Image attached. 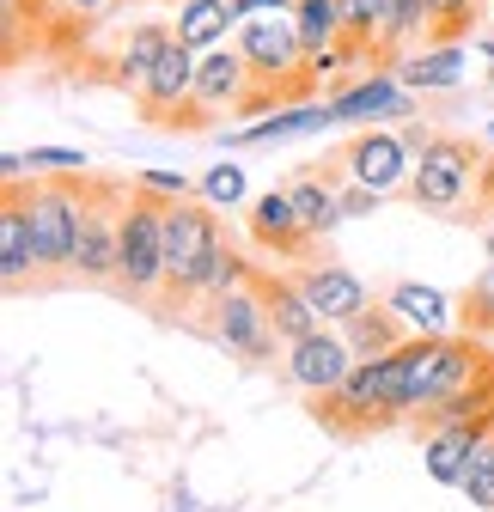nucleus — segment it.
I'll return each instance as SVG.
<instances>
[{
	"instance_id": "nucleus-8",
	"label": "nucleus",
	"mask_w": 494,
	"mask_h": 512,
	"mask_svg": "<svg viewBox=\"0 0 494 512\" xmlns=\"http://www.w3.org/2000/svg\"><path fill=\"white\" fill-rule=\"evenodd\" d=\"M409 141L403 135H385V128H360V135L342 147V177L348 183H366L379 189V196H391V189H409Z\"/></svg>"
},
{
	"instance_id": "nucleus-28",
	"label": "nucleus",
	"mask_w": 494,
	"mask_h": 512,
	"mask_svg": "<svg viewBox=\"0 0 494 512\" xmlns=\"http://www.w3.org/2000/svg\"><path fill=\"white\" fill-rule=\"evenodd\" d=\"M464 311H470V330H494V269H482V275L470 281Z\"/></svg>"
},
{
	"instance_id": "nucleus-29",
	"label": "nucleus",
	"mask_w": 494,
	"mask_h": 512,
	"mask_svg": "<svg viewBox=\"0 0 494 512\" xmlns=\"http://www.w3.org/2000/svg\"><path fill=\"white\" fill-rule=\"evenodd\" d=\"M110 7H116V0H55V13H61V25H80V31H86L92 19H104Z\"/></svg>"
},
{
	"instance_id": "nucleus-18",
	"label": "nucleus",
	"mask_w": 494,
	"mask_h": 512,
	"mask_svg": "<svg viewBox=\"0 0 494 512\" xmlns=\"http://www.w3.org/2000/svg\"><path fill=\"white\" fill-rule=\"evenodd\" d=\"M385 305L403 317V330H409V336H446V317H452V305H446V293H440V287L397 281V287L385 293Z\"/></svg>"
},
{
	"instance_id": "nucleus-15",
	"label": "nucleus",
	"mask_w": 494,
	"mask_h": 512,
	"mask_svg": "<svg viewBox=\"0 0 494 512\" xmlns=\"http://www.w3.org/2000/svg\"><path fill=\"white\" fill-rule=\"evenodd\" d=\"M257 293H263V305H269V324H275V336H281V342H305V336L330 330L324 317H318V305L305 299V287H299V281H275V275H263V281H257Z\"/></svg>"
},
{
	"instance_id": "nucleus-36",
	"label": "nucleus",
	"mask_w": 494,
	"mask_h": 512,
	"mask_svg": "<svg viewBox=\"0 0 494 512\" xmlns=\"http://www.w3.org/2000/svg\"><path fill=\"white\" fill-rule=\"evenodd\" d=\"M482 55H488V61H494V43H482ZM488 80H494V74H488Z\"/></svg>"
},
{
	"instance_id": "nucleus-10",
	"label": "nucleus",
	"mask_w": 494,
	"mask_h": 512,
	"mask_svg": "<svg viewBox=\"0 0 494 512\" xmlns=\"http://www.w3.org/2000/svg\"><path fill=\"white\" fill-rule=\"evenodd\" d=\"M244 98H251V61H244V49H238V43L202 49V61H196V104H190V116L244 110Z\"/></svg>"
},
{
	"instance_id": "nucleus-35",
	"label": "nucleus",
	"mask_w": 494,
	"mask_h": 512,
	"mask_svg": "<svg viewBox=\"0 0 494 512\" xmlns=\"http://www.w3.org/2000/svg\"><path fill=\"white\" fill-rule=\"evenodd\" d=\"M116 7H147V0H116Z\"/></svg>"
},
{
	"instance_id": "nucleus-33",
	"label": "nucleus",
	"mask_w": 494,
	"mask_h": 512,
	"mask_svg": "<svg viewBox=\"0 0 494 512\" xmlns=\"http://www.w3.org/2000/svg\"><path fill=\"white\" fill-rule=\"evenodd\" d=\"M476 196H482V214L494 220V159L482 165V183H476Z\"/></svg>"
},
{
	"instance_id": "nucleus-23",
	"label": "nucleus",
	"mask_w": 494,
	"mask_h": 512,
	"mask_svg": "<svg viewBox=\"0 0 494 512\" xmlns=\"http://www.w3.org/2000/svg\"><path fill=\"white\" fill-rule=\"evenodd\" d=\"M342 336H348L354 360H373V354H391V348H403V342H409L403 317H397L391 305H385V311H373V305H366L360 317H348V324H342Z\"/></svg>"
},
{
	"instance_id": "nucleus-12",
	"label": "nucleus",
	"mask_w": 494,
	"mask_h": 512,
	"mask_svg": "<svg viewBox=\"0 0 494 512\" xmlns=\"http://www.w3.org/2000/svg\"><path fill=\"white\" fill-rule=\"evenodd\" d=\"M324 104H330V116H336V122H366V116H397V110H409V98H403V80H397V74H360V80L336 86Z\"/></svg>"
},
{
	"instance_id": "nucleus-3",
	"label": "nucleus",
	"mask_w": 494,
	"mask_h": 512,
	"mask_svg": "<svg viewBox=\"0 0 494 512\" xmlns=\"http://www.w3.org/2000/svg\"><path fill=\"white\" fill-rule=\"evenodd\" d=\"M482 153L458 135H434L421 153H415V171H409V202L427 208V214H452L464 208V196L482 183Z\"/></svg>"
},
{
	"instance_id": "nucleus-25",
	"label": "nucleus",
	"mask_w": 494,
	"mask_h": 512,
	"mask_svg": "<svg viewBox=\"0 0 494 512\" xmlns=\"http://www.w3.org/2000/svg\"><path fill=\"white\" fill-rule=\"evenodd\" d=\"M470 25H476V0H427V37H421V49L464 43Z\"/></svg>"
},
{
	"instance_id": "nucleus-7",
	"label": "nucleus",
	"mask_w": 494,
	"mask_h": 512,
	"mask_svg": "<svg viewBox=\"0 0 494 512\" xmlns=\"http://www.w3.org/2000/svg\"><path fill=\"white\" fill-rule=\"evenodd\" d=\"M214 336L238 354V360H269L275 354V324H269V305H263V293H257V281H244V287H232V293H220L214 299Z\"/></svg>"
},
{
	"instance_id": "nucleus-13",
	"label": "nucleus",
	"mask_w": 494,
	"mask_h": 512,
	"mask_svg": "<svg viewBox=\"0 0 494 512\" xmlns=\"http://www.w3.org/2000/svg\"><path fill=\"white\" fill-rule=\"evenodd\" d=\"M251 238L263 250H275V256H299L305 244H312V232H305V220H299L287 189H269V196L251 202Z\"/></svg>"
},
{
	"instance_id": "nucleus-14",
	"label": "nucleus",
	"mask_w": 494,
	"mask_h": 512,
	"mask_svg": "<svg viewBox=\"0 0 494 512\" xmlns=\"http://www.w3.org/2000/svg\"><path fill=\"white\" fill-rule=\"evenodd\" d=\"M488 421H446V427H427V476L446 482V488H464V470H470V452L482 445Z\"/></svg>"
},
{
	"instance_id": "nucleus-24",
	"label": "nucleus",
	"mask_w": 494,
	"mask_h": 512,
	"mask_svg": "<svg viewBox=\"0 0 494 512\" xmlns=\"http://www.w3.org/2000/svg\"><path fill=\"white\" fill-rule=\"evenodd\" d=\"M293 25H299L305 49L342 43V0H293Z\"/></svg>"
},
{
	"instance_id": "nucleus-5",
	"label": "nucleus",
	"mask_w": 494,
	"mask_h": 512,
	"mask_svg": "<svg viewBox=\"0 0 494 512\" xmlns=\"http://www.w3.org/2000/svg\"><path fill=\"white\" fill-rule=\"evenodd\" d=\"M122 196L116 183L86 177V214H80V244H74V275L86 281H116V250H122Z\"/></svg>"
},
{
	"instance_id": "nucleus-26",
	"label": "nucleus",
	"mask_w": 494,
	"mask_h": 512,
	"mask_svg": "<svg viewBox=\"0 0 494 512\" xmlns=\"http://www.w3.org/2000/svg\"><path fill=\"white\" fill-rule=\"evenodd\" d=\"M464 494H470V506H488V512H494V427L482 433V445L470 452V470H464Z\"/></svg>"
},
{
	"instance_id": "nucleus-4",
	"label": "nucleus",
	"mask_w": 494,
	"mask_h": 512,
	"mask_svg": "<svg viewBox=\"0 0 494 512\" xmlns=\"http://www.w3.org/2000/svg\"><path fill=\"white\" fill-rule=\"evenodd\" d=\"M80 214H86V171H55V177L31 183V232H37L43 269H74Z\"/></svg>"
},
{
	"instance_id": "nucleus-17",
	"label": "nucleus",
	"mask_w": 494,
	"mask_h": 512,
	"mask_svg": "<svg viewBox=\"0 0 494 512\" xmlns=\"http://www.w3.org/2000/svg\"><path fill=\"white\" fill-rule=\"evenodd\" d=\"M171 37H177L171 25H135V31H129V43H122V49H116V61H110V86L135 98V92L147 86V74L159 68V55H165V43H171Z\"/></svg>"
},
{
	"instance_id": "nucleus-31",
	"label": "nucleus",
	"mask_w": 494,
	"mask_h": 512,
	"mask_svg": "<svg viewBox=\"0 0 494 512\" xmlns=\"http://www.w3.org/2000/svg\"><path fill=\"white\" fill-rule=\"evenodd\" d=\"M141 189H153V196H165V202H177V196H190V177H183V171H147L141 177Z\"/></svg>"
},
{
	"instance_id": "nucleus-27",
	"label": "nucleus",
	"mask_w": 494,
	"mask_h": 512,
	"mask_svg": "<svg viewBox=\"0 0 494 512\" xmlns=\"http://www.w3.org/2000/svg\"><path fill=\"white\" fill-rule=\"evenodd\" d=\"M196 196L214 202V208H238V202H244V171H238V165H214V171L196 183Z\"/></svg>"
},
{
	"instance_id": "nucleus-6",
	"label": "nucleus",
	"mask_w": 494,
	"mask_h": 512,
	"mask_svg": "<svg viewBox=\"0 0 494 512\" xmlns=\"http://www.w3.org/2000/svg\"><path fill=\"white\" fill-rule=\"evenodd\" d=\"M196 49L183 43V37H171L165 43V55H159V68L147 74V86L135 92V110L147 116V122H183L190 116V104H196Z\"/></svg>"
},
{
	"instance_id": "nucleus-30",
	"label": "nucleus",
	"mask_w": 494,
	"mask_h": 512,
	"mask_svg": "<svg viewBox=\"0 0 494 512\" xmlns=\"http://www.w3.org/2000/svg\"><path fill=\"white\" fill-rule=\"evenodd\" d=\"M31 165H43V171H86V153H74V147H31Z\"/></svg>"
},
{
	"instance_id": "nucleus-20",
	"label": "nucleus",
	"mask_w": 494,
	"mask_h": 512,
	"mask_svg": "<svg viewBox=\"0 0 494 512\" xmlns=\"http://www.w3.org/2000/svg\"><path fill=\"white\" fill-rule=\"evenodd\" d=\"M287 196H293V208H299V220H305V232H312V238H324V232H336V226L348 220V214H342V196H336V183H330L324 171L293 177Z\"/></svg>"
},
{
	"instance_id": "nucleus-21",
	"label": "nucleus",
	"mask_w": 494,
	"mask_h": 512,
	"mask_svg": "<svg viewBox=\"0 0 494 512\" xmlns=\"http://www.w3.org/2000/svg\"><path fill=\"white\" fill-rule=\"evenodd\" d=\"M232 25H238L232 0H177V25H171V31L202 55V49H220Z\"/></svg>"
},
{
	"instance_id": "nucleus-16",
	"label": "nucleus",
	"mask_w": 494,
	"mask_h": 512,
	"mask_svg": "<svg viewBox=\"0 0 494 512\" xmlns=\"http://www.w3.org/2000/svg\"><path fill=\"white\" fill-rule=\"evenodd\" d=\"M299 287H305V299L318 305L324 324H348V317L366 311V281L348 275V269H330V263H324V269H305Z\"/></svg>"
},
{
	"instance_id": "nucleus-1",
	"label": "nucleus",
	"mask_w": 494,
	"mask_h": 512,
	"mask_svg": "<svg viewBox=\"0 0 494 512\" xmlns=\"http://www.w3.org/2000/svg\"><path fill=\"white\" fill-rule=\"evenodd\" d=\"M220 220H214V202H190L177 196L165 202V293L171 299H208V275L220 263Z\"/></svg>"
},
{
	"instance_id": "nucleus-2",
	"label": "nucleus",
	"mask_w": 494,
	"mask_h": 512,
	"mask_svg": "<svg viewBox=\"0 0 494 512\" xmlns=\"http://www.w3.org/2000/svg\"><path fill=\"white\" fill-rule=\"evenodd\" d=\"M116 281L135 299H153L165 287V196L153 189H129L122 208V250H116Z\"/></svg>"
},
{
	"instance_id": "nucleus-22",
	"label": "nucleus",
	"mask_w": 494,
	"mask_h": 512,
	"mask_svg": "<svg viewBox=\"0 0 494 512\" xmlns=\"http://www.w3.org/2000/svg\"><path fill=\"white\" fill-rule=\"evenodd\" d=\"M318 122H336L330 116V104H287V110H269L263 122H251V128H238V135L226 141V147H269V141H287V135H305V128H318Z\"/></svg>"
},
{
	"instance_id": "nucleus-34",
	"label": "nucleus",
	"mask_w": 494,
	"mask_h": 512,
	"mask_svg": "<svg viewBox=\"0 0 494 512\" xmlns=\"http://www.w3.org/2000/svg\"><path fill=\"white\" fill-rule=\"evenodd\" d=\"M482 244H488V263H494V226H488V238H482Z\"/></svg>"
},
{
	"instance_id": "nucleus-32",
	"label": "nucleus",
	"mask_w": 494,
	"mask_h": 512,
	"mask_svg": "<svg viewBox=\"0 0 494 512\" xmlns=\"http://www.w3.org/2000/svg\"><path fill=\"white\" fill-rule=\"evenodd\" d=\"M379 202H385L379 189H366V183H354L348 196H342V214H366V208H379Z\"/></svg>"
},
{
	"instance_id": "nucleus-11",
	"label": "nucleus",
	"mask_w": 494,
	"mask_h": 512,
	"mask_svg": "<svg viewBox=\"0 0 494 512\" xmlns=\"http://www.w3.org/2000/svg\"><path fill=\"white\" fill-rule=\"evenodd\" d=\"M37 263V232H31V189L7 183V208H0V281L19 287Z\"/></svg>"
},
{
	"instance_id": "nucleus-9",
	"label": "nucleus",
	"mask_w": 494,
	"mask_h": 512,
	"mask_svg": "<svg viewBox=\"0 0 494 512\" xmlns=\"http://www.w3.org/2000/svg\"><path fill=\"white\" fill-rule=\"evenodd\" d=\"M348 372H354V348L336 330H318V336H305V342H287V378H293V391H305V397L342 391Z\"/></svg>"
},
{
	"instance_id": "nucleus-19",
	"label": "nucleus",
	"mask_w": 494,
	"mask_h": 512,
	"mask_svg": "<svg viewBox=\"0 0 494 512\" xmlns=\"http://www.w3.org/2000/svg\"><path fill=\"white\" fill-rule=\"evenodd\" d=\"M464 74V43H434V49H415L409 61H397V80L409 92H452Z\"/></svg>"
}]
</instances>
